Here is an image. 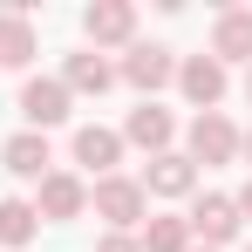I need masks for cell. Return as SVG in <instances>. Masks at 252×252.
<instances>
[{
  "label": "cell",
  "mask_w": 252,
  "mask_h": 252,
  "mask_svg": "<svg viewBox=\"0 0 252 252\" xmlns=\"http://www.w3.org/2000/svg\"><path fill=\"white\" fill-rule=\"evenodd\" d=\"M89 211H95L109 232H136V225L150 218V198H143V184H136V177L116 170V177H95V184H89Z\"/></svg>",
  "instance_id": "6da1fadb"
},
{
  "label": "cell",
  "mask_w": 252,
  "mask_h": 252,
  "mask_svg": "<svg viewBox=\"0 0 252 252\" xmlns=\"http://www.w3.org/2000/svg\"><path fill=\"white\" fill-rule=\"evenodd\" d=\"M116 82H129L143 102H157V89L177 82V48H164V41H129L123 62H116Z\"/></svg>",
  "instance_id": "7a4b0ae2"
},
{
  "label": "cell",
  "mask_w": 252,
  "mask_h": 252,
  "mask_svg": "<svg viewBox=\"0 0 252 252\" xmlns=\"http://www.w3.org/2000/svg\"><path fill=\"white\" fill-rule=\"evenodd\" d=\"M184 225H191V239H205L211 252H225L239 232H246V218H239V205H232V191H198L191 211H184Z\"/></svg>",
  "instance_id": "3957f363"
},
{
  "label": "cell",
  "mask_w": 252,
  "mask_h": 252,
  "mask_svg": "<svg viewBox=\"0 0 252 252\" xmlns=\"http://www.w3.org/2000/svg\"><path fill=\"white\" fill-rule=\"evenodd\" d=\"M184 157H191V164H239V123H232L225 109L191 116V129H184Z\"/></svg>",
  "instance_id": "277c9868"
},
{
  "label": "cell",
  "mask_w": 252,
  "mask_h": 252,
  "mask_svg": "<svg viewBox=\"0 0 252 252\" xmlns=\"http://www.w3.org/2000/svg\"><path fill=\"white\" fill-rule=\"evenodd\" d=\"M82 41L95 48V55L129 48L136 41V7H129V0H89L82 7Z\"/></svg>",
  "instance_id": "5b68a950"
},
{
  "label": "cell",
  "mask_w": 252,
  "mask_h": 252,
  "mask_svg": "<svg viewBox=\"0 0 252 252\" xmlns=\"http://www.w3.org/2000/svg\"><path fill=\"white\" fill-rule=\"evenodd\" d=\"M28 205H34L41 225H68V218H82V211H89V184L75 177V170H48L41 184H34Z\"/></svg>",
  "instance_id": "8992f818"
},
{
  "label": "cell",
  "mask_w": 252,
  "mask_h": 252,
  "mask_svg": "<svg viewBox=\"0 0 252 252\" xmlns=\"http://www.w3.org/2000/svg\"><path fill=\"white\" fill-rule=\"evenodd\" d=\"M177 89H184V102L205 116L225 102V89H232V68L225 62H211V55H177Z\"/></svg>",
  "instance_id": "52a82bcc"
},
{
  "label": "cell",
  "mask_w": 252,
  "mask_h": 252,
  "mask_svg": "<svg viewBox=\"0 0 252 252\" xmlns=\"http://www.w3.org/2000/svg\"><path fill=\"white\" fill-rule=\"evenodd\" d=\"M68 109H75V95L62 89V75H28L21 82V123L28 129H55V123H68Z\"/></svg>",
  "instance_id": "ba28073f"
},
{
  "label": "cell",
  "mask_w": 252,
  "mask_h": 252,
  "mask_svg": "<svg viewBox=\"0 0 252 252\" xmlns=\"http://www.w3.org/2000/svg\"><path fill=\"white\" fill-rule=\"evenodd\" d=\"M0 164H7V177H21V184H41L48 170H55V150H48L41 129H14L0 143Z\"/></svg>",
  "instance_id": "9c48e42d"
},
{
  "label": "cell",
  "mask_w": 252,
  "mask_h": 252,
  "mask_svg": "<svg viewBox=\"0 0 252 252\" xmlns=\"http://www.w3.org/2000/svg\"><path fill=\"white\" fill-rule=\"evenodd\" d=\"M136 184H143V198H191V191H198V164H191L184 150H164V157L143 164Z\"/></svg>",
  "instance_id": "30bf717a"
},
{
  "label": "cell",
  "mask_w": 252,
  "mask_h": 252,
  "mask_svg": "<svg viewBox=\"0 0 252 252\" xmlns=\"http://www.w3.org/2000/svg\"><path fill=\"white\" fill-rule=\"evenodd\" d=\"M68 150H75V164L89 170V177H116V164H123V129H102V123H82L75 129V143H68Z\"/></svg>",
  "instance_id": "8fae6325"
},
{
  "label": "cell",
  "mask_w": 252,
  "mask_h": 252,
  "mask_svg": "<svg viewBox=\"0 0 252 252\" xmlns=\"http://www.w3.org/2000/svg\"><path fill=\"white\" fill-rule=\"evenodd\" d=\"M123 143H136V150H150V157H164L170 143H177V116H170L164 102H136L123 123Z\"/></svg>",
  "instance_id": "7c38bea8"
},
{
  "label": "cell",
  "mask_w": 252,
  "mask_h": 252,
  "mask_svg": "<svg viewBox=\"0 0 252 252\" xmlns=\"http://www.w3.org/2000/svg\"><path fill=\"white\" fill-rule=\"evenodd\" d=\"M211 62H246L252 68V7H225L218 21H211Z\"/></svg>",
  "instance_id": "4fadbf2b"
},
{
  "label": "cell",
  "mask_w": 252,
  "mask_h": 252,
  "mask_svg": "<svg viewBox=\"0 0 252 252\" xmlns=\"http://www.w3.org/2000/svg\"><path fill=\"white\" fill-rule=\"evenodd\" d=\"M62 89H68V95H102V89H116V62L95 55V48H75V55L62 62Z\"/></svg>",
  "instance_id": "5bb4252c"
},
{
  "label": "cell",
  "mask_w": 252,
  "mask_h": 252,
  "mask_svg": "<svg viewBox=\"0 0 252 252\" xmlns=\"http://www.w3.org/2000/svg\"><path fill=\"white\" fill-rule=\"evenodd\" d=\"M34 55H41V34H34V21L0 7V68H34Z\"/></svg>",
  "instance_id": "9a60e30c"
},
{
  "label": "cell",
  "mask_w": 252,
  "mask_h": 252,
  "mask_svg": "<svg viewBox=\"0 0 252 252\" xmlns=\"http://www.w3.org/2000/svg\"><path fill=\"white\" fill-rule=\"evenodd\" d=\"M136 246L143 252H191V225H184V211H150L143 225H136Z\"/></svg>",
  "instance_id": "2e32d148"
},
{
  "label": "cell",
  "mask_w": 252,
  "mask_h": 252,
  "mask_svg": "<svg viewBox=\"0 0 252 252\" xmlns=\"http://www.w3.org/2000/svg\"><path fill=\"white\" fill-rule=\"evenodd\" d=\"M34 232H41V218L28 198H0V246L21 252V246H34Z\"/></svg>",
  "instance_id": "e0dca14e"
},
{
  "label": "cell",
  "mask_w": 252,
  "mask_h": 252,
  "mask_svg": "<svg viewBox=\"0 0 252 252\" xmlns=\"http://www.w3.org/2000/svg\"><path fill=\"white\" fill-rule=\"evenodd\" d=\"M95 252H143V246H136V232H102Z\"/></svg>",
  "instance_id": "ac0fdd59"
},
{
  "label": "cell",
  "mask_w": 252,
  "mask_h": 252,
  "mask_svg": "<svg viewBox=\"0 0 252 252\" xmlns=\"http://www.w3.org/2000/svg\"><path fill=\"white\" fill-rule=\"evenodd\" d=\"M232 205H239V218H246V225H252V177H246V184H239V191H232Z\"/></svg>",
  "instance_id": "d6986e66"
},
{
  "label": "cell",
  "mask_w": 252,
  "mask_h": 252,
  "mask_svg": "<svg viewBox=\"0 0 252 252\" xmlns=\"http://www.w3.org/2000/svg\"><path fill=\"white\" fill-rule=\"evenodd\" d=\"M239 157H246V164H252V129H239Z\"/></svg>",
  "instance_id": "ffe728a7"
},
{
  "label": "cell",
  "mask_w": 252,
  "mask_h": 252,
  "mask_svg": "<svg viewBox=\"0 0 252 252\" xmlns=\"http://www.w3.org/2000/svg\"><path fill=\"white\" fill-rule=\"evenodd\" d=\"M246 102H252V68H246Z\"/></svg>",
  "instance_id": "44dd1931"
},
{
  "label": "cell",
  "mask_w": 252,
  "mask_h": 252,
  "mask_svg": "<svg viewBox=\"0 0 252 252\" xmlns=\"http://www.w3.org/2000/svg\"><path fill=\"white\" fill-rule=\"evenodd\" d=\"M191 252H211V246H191Z\"/></svg>",
  "instance_id": "7402d4cb"
},
{
  "label": "cell",
  "mask_w": 252,
  "mask_h": 252,
  "mask_svg": "<svg viewBox=\"0 0 252 252\" xmlns=\"http://www.w3.org/2000/svg\"><path fill=\"white\" fill-rule=\"evenodd\" d=\"M246 252H252V246H246Z\"/></svg>",
  "instance_id": "603a6c76"
}]
</instances>
